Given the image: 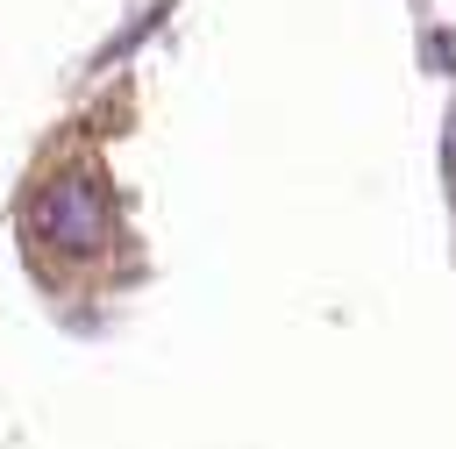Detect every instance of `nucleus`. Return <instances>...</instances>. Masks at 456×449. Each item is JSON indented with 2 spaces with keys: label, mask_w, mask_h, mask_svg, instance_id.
<instances>
[{
  "label": "nucleus",
  "mask_w": 456,
  "mask_h": 449,
  "mask_svg": "<svg viewBox=\"0 0 456 449\" xmlns=\"http://www.w3.org/2000/svg\"><path fill=\"white\" fill-rule=\"evenodd\" d=\"M107 228H114V207H107L100 178L64 171V178H50V185L36 192V235H43L50 249H64V257H93V249L107 242Z\"/></svg>",
  "instance_id": "obj_1"
}]
</instances>
